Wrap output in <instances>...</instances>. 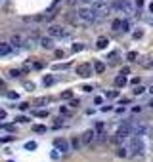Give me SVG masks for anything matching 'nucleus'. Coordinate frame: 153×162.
I'll return each mask as SVG.
<instances>
[{
  "instance_id": "f257e3e1",
  "label": "nucleus",
  "mask_w": 153,
  "mask_h": 162,
  "mask_svg": "<svg viewBox=\"0 0 153 162\" xmlns=\"http://www.w3.org/2000/svg\"><path fill=\"white\" fill-rule=\"evenodd\" d=\"M77 17L81 19V21H84V23H94V21H98V19H100V16L90 8V6H88V8H78Z\"/></svg>"
},
{
  "instance_id": "f03ea898",
  "label": "nucleus",
  "mask_w": 153,
  "mask_h": 162,
  "mask_svg": "<svg viewBox=\"0 0 153 162\" xmlns=\"http://www.w3.org/2000/svg\"><path fill=\"white\" fill-rule=\"evenodd\" d=\"M111 8L121 12V13H126V16H132V13H134V6H132L130 0H115Z\"/></svg>"
},
{
  "instance_id": "7ed1b4c3",
  "label": "nucleus",
  "mask_w": 153,
  "mask_h": 162,
  "mask_svg": "<svg viewBox=\"0 0 153 162\" xmlns=\"http://www.w3.org/2000/svg\"><path fill=\"white\" fill-rule=\"evenodd\" d=\"M48 34H50L52 38H69V36H71V33H69L67 29H63V27H57V25L50 27V29H48Z\"/></svg>"
},
{
  "instance_id": "20e7f679",
  "label": "nucleus",
  "mask_w": 153,
  "mask_h": 162,
  "mask_svg": "<svg viewBox=\"0 0 153 162\" xmlns=\"http://www.w3.org/2000/svg\"><path fill=\"white\" fill-rule=\"evenodd\" d=\"M90 8L96 12L100 17L104 16V13H107V12H109V6H107L105 0H92V6H90Z\"/></svg>"
},
{
  "instance_id": "39448f33",
  "label": "nucleus",
  "mask_w": 153,
  "mask_h": 162,
  "mask_svg": "<svg viewBox=\"0 0 153 162\" xmlns=\"http://www.w3.org/2000/svg\"><path fill=\"white\" fill-rule=\"evenodd\" d=\"M75 73H77L78 76H82V78H88V76H92L94 69H92L90 63H81V65L75 67Z\"/></svg>"
},
{
  "instance_id": "423d86ee",
  "label": "nucleus",
  "mask_w": 153,
  "mask_h": 162,
  "mask_svg": "<svg viewBox=\"0 0 153 162\" xmlns=\"http://www.w3.org/2000/svg\"><path fill=\"white\" fill-rule=\"evenodd\" d=\"M130 151H132V154H144V141L140 139V136H136L130 141Z\"/></svg>"
},
{
  "instance_id": "0eeeda50",
  "label": "nucleus",
  "mask_w": 153,
  "mask_h": 162,
  "mask_svg": "<svg viewBox=\"0 0 153 162\" xmlns=\"http://www.w3.org/2000/svg\"><path fill=\"white\" fill-rule=\"evenodd\" d=\"M128 136H132V126H130V124H122L121 128L117 130V137L125 139V137H128Z\"/></svg>"
},
{
  "instance_id": "6e6552de",
  "label": "nucleus",
  "mask_w": 153,
  "mask_h": 162,
  "mask_svg": "<svg viewBox=\"0 0 153 162\" xmlns=\"http://www.w3.org/2000/svg\"><path fill=\"white\" fill-rule=\"evenodd\" d=\"M54 147H56L57 151H61V153H67L69 151V143L65 141V139H60V137L54 139Z\"/></svg>"
},
{
  "instance_id": "1a4fd4ad",
  "label": "nucleus",
  "mask_w": 153,
  "mask_h": 162,
  "mask_svg": "<svg viewBox=\"0 0 153 162\" xmlns=\"http://www.w3.org/2000/svg\"><path fill=\"white\" fill-rule=\"evenodd\" d=\"M40 46L44 48V50H52V48H54V40H52V36H44V38H40Z\"/></svg>"
},
{
  "instance_id": "9d476101",
  "label": "nucleus",
  "mask_w": 153,
  "mask_h": 162,
  "mask_svg": "<svg viewBox=\"0 0 153 162\" xmlns=\"http://www.w3.org/2000/svg\"><path fill=\"white\" fill-rule=\"evenodd\" d=\"M94 136H96V132H94V130H86V132L82 133V143L88 145L90 141H94Z\"/></svg>"
},
{
  "instance_id": "9b49d317",
  "label": "nucleus",
  "mask_w": 153,
  "mask_h": 162,
  "mask_svg": "<svg viewBox=\"0 0 153 162\" xmlns=\"http://www.w3.org/2000/svg\"><path fill=\"white\" fill-rule=\"evenodd\" d=\"M12 53V46L6 44V42H0V57L2 55H10Z\"/></svg>"
},
{
  "instance_id": "f8f14e48",
  "label": "nucleus",
  "mask_w": 153,
  "mask_h": 162,
  "mask_svg": "<svg viewBox=\"0 0 153 162\" xmlns=\"http://www.w3.org/2000/svg\"><path fill=\"white\" fill-rule=\"evenodd\" d=\"M107 44H109V38H107V36H100V38L96 40V46L100 48V50H104V48H107Z\"/></svg>"
},
{
  "instance_id": "ddd939ff",
  "label": "nucleus",
  "mask_w": 153,
  "mask_h": 162,
  "mask_svg": "<svg viewBox=\"0 0 153 162\" xmlns=\"http://www.w3.org/2000/svg\"><path fill=\"white\" fill-rule=\"evenodd\" d=\"M115 86H117V88L126 86V76H125V74H119L117 78H115Z\"/></svg>"
},
{
  "instance_id": "4468645a",
  "label": "nucleus",
  "mask_w": 153,
  "mask_h": 162,
  "mask_svg": "<svg viewBox=\"0 0 153 162\" xmlns=\"http://www.w3.org/2000/svg\"><path fill=\"white\" fill-rule=\"evenodd\" d=\"M21 42H23V38H21V36H12L10 46H12V48H19V46H21Z\"/></svg>"
},
{
  "instance_id": "2eb2a0df",
  "label": "nucleus",
  "mask_w": 153,
  "mask_h": 162,
  "mask_svg": "<svg viewBox=\"0 0 153 162\" xmlns=\"http://www.w3.org/2000/svg\"><path fill=\"white\" fill-rule=\"evenodd\" d=\"M94 71H96V73H104L105 71V65H104V63H101V61H96V63H94Z\"/></svg>"
},
{
  "instance_id": "dca6fc26",
  "label": "nucleus",
  "mask_w": 153,
  "mask_h": 162,
  "mask_svg": "<svg viewBox=\"0 0 153 162\" xmlns=\"http://www.w3.org/2000/svg\"><path fill=\"white\" fill-rule=\"evenodd\" d=\"M0 130H6V132H16V124H0Z\"/></svg>"
},
{
  "instance_id": "f3484780",
  "label": "nucleus",
  "mask_w": 153,
  "mask_h": 162,
  "mask_svg": "<svg viewBox=\"0 0 153 162\" xmlns=\"http://www.w3.org/2000/svg\"><path fill=\"white\" fill-rule=\"evenodd\" d=\"M33 132H36V133H44V132H46V126H42V124H35V126H33Z\"/></svg>"
},
{
  "instance_id": "a211bd4d",
  "label": "nucleus",
  "mask_w": 153,
  "mask_h": 162,
  "mask_svg": "<svg viewBox=\"0 0 153 162\" xmlns=\"http://www.w3.org/2000/svg\"><path fill=\"white\" fill-rule=\"evenodd\" d=\"M121 31H122V33H128V31H130V23H128L126 19L121 21Z\"/></svg>"
},
{
  "instance_id": "6ab92c4d",
  "label": "nucleus",
  "mask_w": 153,
  "mask_h": 162,
  "mask_svg": "<svg viewBox=\"0 0 153 162\" xmlns=\"http://www.w3.org/2000/svg\"><path fill=\"white\" fill-rule=\"evenodd\" d=\"M117 154H119V157H122V158H125L126 154H128V149H126V147H119V149H117Z\"/></svg>"
},
{
  "instance_id": "aec40b11",
  "label": "nucleus",
  "mask_w": 153,
  "mask_h": 162,
  "mask_svg": "<svg viewBox=\"0 0 153 162\" xmlns=\"http://www.w3.org/2000/svg\"><path fill=\"white\" fill-rule=\"evenodd\" d=\"M121 21H122V19H115L113 23H111V27H113V31H121Z\"/></svg>"
},
{
  "instance_id": "412c9836",
  "label": "nucleus",
  "mask_w": 153,
  "mask_h": 162,
  "mask_svg": "<svg viewBox=\"0 0 153 162\" xmlns=\"http://www.w3.org/2000/svg\"><path fill=\"white\" fill-rule=\"evenodd\" d=\"M21 76V71H17V69H12L10 71V78H19Z\"/></svg>"
},
{
  "instance_id": "4be33fe9",
  "label": "nucleus",
  "mask_w": 153,
  "mask_h": 162,
  "mask_svg": "<svg viewBox=\"0 0 153 162\" xmlns=\"http://www.w3.org/2000/svg\"><path fill=\"white\" fill-rule=\"evenodd\" d=\"M128 61H138V52H128Z\"/></svg>"
},
{
  "instance_id": "5701e85b",
  "label": "nucleus",
  "mask_w": 153,
  "mask_h": 162,
  "mask_svg": "<svg viewBox=\"0 0 153 162\" xmlns=\"http://www.w3.org/2000/svg\"><path fill=\"white\" fill-rule=\"evenodd\" d=\"M71 97H73V91L71 90H65L61 94V99H71Z\"/></svg>"
},
{
  "instance_id": "b1692460",
  "label": "nucleus",
  "mask_w": 153,
  "mask_h": 162,
  "mask_svg": "<svg viewBox=\"0 0 153 162\" xmlns=\"http://www.w3.org/2000/svg\"><path fill=\"white\" fill-rule=\"evenodd\" d=\"M35 116H38V118H46V116H48V111H35Z\"/></svg>"
},
{
  "instance_id": "393cba45",
  "label": "nucleus",
  "mask_w": 153,
  "mask_h": 162,
  "mask_svg": "<svg viewBox=\"0 0 153 162\" xmlns=\"http://www.w3.org/2000/svg\"><path fill=\"white\" fill-rule=\"evenodd\" d=\"M144 91H145V88H144V86H140V84H138V86L134 88V94H136V95H142Z\"/></svg>"
},
{
  "instance_id": "a878e982",
  "label": "nucleus",
  "mask_w": 153,
  "mask_h": 162,
  "mask_svg": "<svg viewBox=\"0 0 153 162\" xmlns=\"http://www.w3.org/2000/svg\"><path fill=\"white\" fill-rule=\"evenodd\" d=\"M25 149H27V151H33V149H36V143H35V141H29V143H25Z\"/></svg>"
},
{
  "instance_id": "bb28decb",
  "label": "nucleus",
  "mask_w": 153,
  "mask_h": 162,
  "mask_svg": "<svg viewBox=\"0 0 153 162\" xmlns=\"http://www.w3.org/2000/svg\"><path fill=\"white\" fill-rule=\"evenodd\" d=\"M50 84H54V76H46L44 78V86H50Z\"/></svg>"
},
{
  "instance_id": "cd10ccee",
  "label": "nucleus",
  "mask_w": 153,
  "mask_h": 162,
  "mask_svg": "<svg viewBox=\"0 0 153 162\" xmlns=\"http://www.w3.org/2000/svg\"><path fill=\"white\" fill-rule=\"evenodd\" d=\"M81 50H84L82 44H73V52H81Z\"/></svg>"
},
{
  "instance_id": "c85d7f7f",
  "label": "nucleus",
  "mask_w": 153,
  "mask_h": 162,
  "mask_svg": "<svg viewBox=\"0 0 153 162\" xmlns=\"http://www.w3.org/2000/svg\"><path fill=\"white\" fill-rule=\"evenodd\" d=\"M16 120H17L19 124H25V122H29V118H27V116H17Z\"/></svg>"
},
{
  "instance_id": "c756f323",
  "label": "nucleus",
  "mask_w": 153,
  "mask_h": 162,
  "mask_svg": "<svg viewBox=\"0 0 153 162\" xmlns=\"http://www.w3.org/2000/svg\"><path fill=\"white\" fill-rule=\"evenodd\" d=\"M130 84H132V86H138V84H140V78H138V76H134V78H130Z\"/></svg>"
},
{
  "instance_id": "7c9ffc66",
  "label": "nucleus",
  "mask_w": 153,
  "mask_h": 162,
  "mask_svg": "<svg viewBox=\"0 0 153 162\" xmlns=\"http://www.w3.org/2000/svg\"><path fill=\"white\" fill-rule=\"evenodd\" d=\"M8 97H10V99H17V94H16V91H8Z\"/></svg>"
},
{
  "instance_id": "2f4dec72",
  "label": "nucleus",
  "mask_w": 153,
  "mask_h": 162,
  "mask_svg": "<svg viewBox=\"0 0 153 162\" xmlns=\"http://www.w3.org/2000/svg\"><path fill=\"white\" fill-rule=\"evenodd\" d=\"M67 67H69V63H63V65L57 63V65H54V69H67Z\"/></svg>"
},
{
  "instance_id": "473e14b6",
  "label": "nucleus",
  "mask_w": 153,
  "mask_h": 162,
  "mask_svg": "<svg viewBox=\"0 0 153 162\" xmlns=\"http://www.w3.org/2000/svg\"><path fill=\"white\" fill-rule=\"evenodd\" d=\"M17 107H19L21 111H27V109H29V103H19V105H17Z\"/></svg>"
},
{
  "instance_id": "72a5a7b5",
  "label": "nucleus",
  "mask_w": 153,
  "mask_h": 162,
  "mask_svg": "<svg viewBox=\"0 0 153 162\" xmlns=\"http://www.w3.org/2000/svg\"><path fill=\"white\" fill-rule=\"evenodd\" d=\"M117 95H119L117 90H113V91H109V94H107V97H117Z\"/></svg>"
},
{
  "instance_id": "f704fd0d",
  "label": "nucleus",
  "mask_w": 153,
  "mask_h": 162,
  "mask_svg": "<svg viewBox=\"0 0 153 162\" xmlns=\"http://www.w3.org/2000/svg\"><path fill=\"white\" fill-rule=\"evenodd\" d=\"M73 147H75V149H78V147H81V141H78V139L75 137V139H73Z\"/></svg>"
},
{
  "instance_id": "c9c22d12",
  "label": "nucleus",
  "mask_w": 153,
  "mask_h": 162,
  "mask_svg": "<svg viewBox=\"0 0 153 162\" xmlns=\"http://www.w3.org/2000/svg\"><path fill=\"white\" fill-rule=\"evenodd\" d=\"M142 36H144V33H142V31H136V33H134V38H136V40H138V38H142Z\"/></svg>"
},
{
  "instance_id": "e433bc0d",
  "label": "nucleus",
  "mask_w": 153,
  "mask_h": 162,
  "mask_svg": "<svg viewBox=\"0 0 153 162\" xmlns=\"http://www.w3.org/2000/svg\"><path fill=\"white\" fill-rule=\"evenodd\" d=\"M69 105H71V107H77V105H78V99H73V97H71V103H69Z\"/></svg>"
},
{
  "instance_id": "4c0bfd02",
  "label": "nucleus",
  "mask_w": 153,
  "mask_h": 162,
  "mask_svg": "<svg viewBox=\"0 0 153 162\" xmlns=\"http://www.w3.org/2000/svg\"><path fill=\"white\" fill-rule=\"evenodd\" d=\"M96 130H98V132H104V124L98 122V124H96Z\"/></svg>"
},
{
  "instance_id": "58836bf2",
  "label": "nucleus",
  "mask_w": 153,
  "mask_h": 162,
  "mask_svg": "<svg viewBox=\"0 0 153 162\" xmlns=\"http://www.w3.org/2000/svg\"><path fill=\"white\" fill-rule=\"evenodd\" d=\"M25 88H27V90H33V88H35V84H33V82H27V84H25Z\"/></svg>"
},
{
  "instance_id": "ea45409f",
  "label": "nucleus",
  "mask_w": 153,
  "mask_h": 162,
  "mask_svg": "<svg viewBox=\"0 0 153 162\" xmlns=\"http://www.w3.org/2000/svg\"><path fill=\"white\" fill-rule=\"evenodd\" d=\"M56 57H63V50H56Z\"/></svg>"
},
{
  "instance_id": "a19ab883",
  "label": "nucleus",
  "mask_w": 153,
  "mask_h": 162,
  "mask_svg": "<svg viewBox=\"0 0 153 162\" xmlns=\"http://www.w3.org/2000/svg\"><path fill=\"white\" fill-rule=\"evenodd\" d=\"M128 73H130V69H128V67H125V69L121 71V74H128Z\"/></svg>"
},
{
  "instance_id": "79ce46f5",
  "label": "nucleus",
  "mask_w": 153,
  "mask_h": 162,
  "mask_svg": "<svg viewBox=\"0 0 153 162\" xmlns=\"http://www.w3.org/2000/svg\"><path fill=\"white\" fill-rule=\"evenodd\" d=\"M101 101H104L101 97H96V99H94V103H96V105H101Z\"/></svg>"
},
{
  "instance_id": "37998d69",
  "label": "nucleus",
  "mask_w": 153,
  "mask_h": 162,
  "mask_svg": "<svg viewBox=\"0 0 153 162\" xmlns=\"http://www.w3.org/2000/svg\"><path fill=\"white\" fill-rule=\"evenodd\" d=\"M82 91H92V86H82Z\"/></svg>"
},
{
  "instance_id": "c03bdc74",
  "label": "nucleus",
  "mask_w": 153,
  "mask_h": 162,
  "mask_svg": "<svg viewBox=\"0 0 153 162\" xmlns=\"http://www.w3.org/2000/svg\"><path fill=\"white\" fill-rule=\"evenodd\" d=\"M0 118H6V111H0Z\"/></svg>"
},
{
  "instance_id": "a18cd8bd",
  "label": "nucleus",
  "mask_w": 153,
  "mask_h": 162,
  "mask_svg": "<svg viewBox=\"0 0 153 162\" xmlns=\"http://www.w3.org/2000/svg\"><path fill=\"white\" fill-rule=\"evenodd\" d=\"M149 12H151V13H153V2H151V4H149Z\"/></svg>"
},
{
  "instance_id": "49530a36",
  "label": "nucleus",
  "mask_w": 153,
  "mask_h": 162,
  "mask_svg": "<svg viewBox=\"0 0 153 162\" xmlns=\"http://www.w3.org/2000/svg\"><path fill=\"white\" fill-rule=\"evenodd\" d=\"M149 91H151V94H153V86H151V88H149Z\"/></svg>"
},
{
  "instance_id": "de8ad7c7",
  "label": "nucleus",
  "mask_w": 153,
  "mask_h": 162,
  "mask_svg": "<svg viewBox=\"0 0 153 162\" xmlns=\"http://www.w3.org/2000/svg\"><path fill=\"white\" fill-rule=\"evenodd\" d=\"M149 105H151V107H153V99H151V103H149Z\"/></svg>"
},
{
  "instance_id": "09e8293b",
  "label": "nucleus",
  "mask_w": 153,
  "mask_h": 162,
  "mask_svg": "<svg viewBox=\"0 0 153 162\" xmlns=\"http://www.w3.org/2000/svg\"><path fill=\"white\" fill-rule=\"evenodd\" d=\"M82 2H88V0H82Z\"/></svg>"
},
{
  "instance_id": "8fccbe9b",
  "label": "nucleus",
  "mask_w": 153,
  "mask_h": 162,
  "mask_svg": "<svg viewBox=\"0 0 153 162\" xmlns=\"http://www.w3.org/2000/svg\"><path fill=\"white\" fill-rule=\"evenodd\" d=\"M10 162H12V160H10Z\"/></svg>"
}]
</instances>
